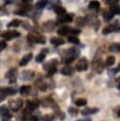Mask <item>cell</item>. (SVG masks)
Returning a JSON list of instances; mask_svg holds the SVG:
<instances>
[{
  "instance_id": "cell-1",
  "label": "cell",
  "mask_w": 120,
  "mask_h": 121,
  "mask_svg": "<svg viewBox=\"0 0 120 121\" xmlns=\"http://www.w3.org/2000/svg\"><path fill=\"white\" fill-rule=\"evenodd\" d=\"M65 54L66 55L64 57V62L68 64V63H71L72 61H74V60L78 57L79 51L75 47H71L65 52Z\"/></svg>"
},
{
  "instance_id": "cell-2",
  "label": "cell",
  "mask_w": 120,
  "mask_h": 121,
  "mask_svg": "<svg viewBox=\"0 0 120 121\" xmlns=\"http://www.w3.org/2000/svg\"><path fill=\"white\" fill-rule=\"evenodd\" d=\"M27 40L31 43H45V38L43 36H42V35H35V34H32V33H29L27 35Z\"/></svg>"
},
{
  "instance_id": "cell-3",
  "label": "cell",
  "mask_w": 120,
  "mask_h": 121,
  "mask_svg": "<svg viewBox=\"0 0 120 121\" xmlns=\"http://www.w3.org/2000/svg\"><path fill=\"white\" fill-rule=\"evenodd\" d=\"M0 36H1L2 38H4V39L11 40V39L20 37V32H18V31H16V30H9V31L2 32Z\"/></svg>"
},
{
  "instance_id": "cell-4",
  "label": "cell",
  "mask_w": 120,
  "mask_h": 121,
  "mask_svg": "<svg viewBox=\"0 0 120 121\" xmlns=\"http://www.w3.org/2000/svg\"><path fill=\"white\" fill-rule=\"evenodd\" d=\"M88 66H89V64H88L87 59H86V58H82V59H80V60L77 62V64H76V69H77L78 72H82V71H86V70L88 69Z\"/></svg>"
},
{
  "instance_id": "cell-5",
  "label": "cell",
  "mask_w": 120,
  "mask_h": 121,
  "mask_svg": "<svg viewBox=\"0 0 120 121\" xmlns=\"http://www.w3.org/2000/svg\"><path fill=\"white\" fill-rule=\"evenodd\" d=\"M73 18H74V15L73 13H65L61 16H59L58 17V23H71L73 21Z\"/></svg>"
},
{
  "instance_id": "cell-6",
  "label": "cell",
  "mask_w": 120,
  "mask_h": 121,
  "mask_svg": "<svg viewBox=\"0 0 120 121\" xmlns=\"http://www.w3.org/2000/svg\"><path fill=\"white\" fill-rule=\"evenodd\" d=\"M16 77H17V69H16V68H11V69H9V70L6 73V78L9 80L10 83L15 82Z\"/></svg>"
},
{
  "instance_id": "cell-7",
  "label": "cell",
  "mask_w": 120,
  "mask_h": 121,
  "mask_svg": "<svg viewBox=\"0 0 120 121\" xmlns=\"http://www.w3.org/2000/svg\"><path fill=\"white\" fill-rule=\"evenodd\" d=\"M23 105V100L18 98V99H14V100H10L9 101V106L11 108L12 111H18L22 108Z\"/></svg>"
},
{
  "instance_id": "cell-8",
  "label": "cell",
  "mask_w": 120,
  "mask_h": 121,
  "mask_svg": "<svg viewBox=\"0 0 120 121\" xmlns=\"http://www.w3.org/2000/svg\"><path fill=\"white\" fill-rule=\"evenodd\" d=\"M55 26H56V23H54V22L51 21V20L44 22V24L43 25V30L46 31V32H51V31H53V29L55 28Z\"/></svg>"
},
{
  "instance_id": "cell-9",
  "label": "cell",
  "mask_w": 120,
  "mask_h": 121,
  "mask_svg": "<svg viewBox=\"0 0 120 121\" xmlns=\"http://www.w3.org/2000/svg\"><path fill=\"white\" fill-rule=\"evenodd\" d=\"M119 29H120V28H119V27H116L115 25H109V26H107L106 27L103 28L102 34H103V35H107V34H109V33H111V32L117 31V30H119Z\"/></svg>"
},
{
  "instance_id": "cell-10",
  "label": "cell",
  "mask_w": 120,
  "mask_h": 121,
  "mask_svg": "<svg viewBox=\"0 0 120 121\" xmlns=\"http://www.w3.org/2000/svg\"><path fill=\"white\" fill-rule=\"evenodd\" d=\"M32 57H33L32 53L26 54V55L21 59V60L19 61V65H20V66H25V65H26V64L30 61V60L32 59Z\"/></svg>"
},
{
  "instance_id": "cell-11",
  "label": "cell",
  "mask_w": 120,
  "mask_h": 121,
  "mask_svg": "<svg viewBox=\"0 0 120 121\" xmlns=\"http://www.w3.org/2000/svg\"><path fill=\"white\" fill-rule=\"evenodd\" d=\"M39 106V101L38 100H27L26 101V108L29 111H33L35 110L37 107Z\"/></svg>"
},
{
  "instance_id": "cell-12",
  "label": "cell",
  "mask_w": 120,
  "mask_h": 121,
  "mask_svg": "<svg viewBox=\"0 0 120 121\" xmlns=\"http://www.w3.org/2000/svg\"><path fill=\"white\" fill-rule=\"evenodd\" d=\"M71 29H72V27L63 26V27H60L57 32L60 36H67V35H70L71 34Z\"/></svg>"
},
{
  "instance_id": "cell-13",
  "label": "cell",
  "mask_w": 120,
  "mask_h": 121,
  "mask_svg": "<svg viewBox=\"0 0 120 121\" xmlns=\"http://www.w3.org/2000/svg\"><path fill=\"white\" fill-rule=\"evenodd\" d=\"M47 49L45 48V49H42L41 50V52L36 56V62H42V61H43V60L45 59V57H46V54H47Z\"/></svg>"
},
{
  "instance_id": "cell-14",
  "label": "cell",
  "mask_w": 120,
  "mask_h": 121,
  "mask_svg": "<svg viewBox=\"0 0 120 121\" xmlns=\"http://www.w3.org/2000/svg\"><path fill=\"white\" fill-rule=\"evenodd\" d=\"M34 76V72L31 71V70H26V71H23L22 72V76L21 78L25 80H28V79H31Z\"/></svg>"
},
{
  "instance_id": "cell-15",
  "label": "cell",
  "mask_w": 120,
  "mask_h": 121,
  "mask_svg": "<svg viewBox=\"0 0 120 121\" xmlns=\"http://www.w3.org/2000/svg\"><path fill=\"white\" fill-rule=\"evenodd\" d=\"M50 43L55 45V46H59L62 43H64V40L62 38H60V37H53L50 39Z\"/></svg>"
},
{
  "instance_id": "cell-16",
  "label": "cell",
  "mask_w": 120,
  "mask_h": 121,
  "mask_svg": "<svg viewBox=\"0 0 120 121\" xmlns=\"http://www.w3.org/2000/svg\"><path fill=\"white\" fill-rule=\"evenodd\" d=\"M0 92L2 94H4L5 95H14L16 93V91L13 89V88H10V87H2L0 88Z\"/></svg>"
},
{
  "instance_id": "cell-17",
  "label": "cell",
  "mask_w": 120,
  "mask_h": 121,
  "mask_svg": "<svg viewBox=\"0 0 120 121\" xmlns=\"http://www.w3.org/2000/svg\"><path fill=\"white\" fill-rule=\"evenodd\" d=\"M61 74L64 75V76H72L73 73H74V68L71 67V66H65L61 69Z\"/></svg>"
},
{
  "instance_id": "cell-18",
  "label": "cell",
  "mask_w": 120,
  "mask_h": 121,
  "mask_svg": "<svg viewBox=\"0 0 120 121\" xmlns=\"http://www.w3.org/2000/svg\"><path fill=\"white\" fill-rule=\"evenodd\" d=\"M97 112H98L97 108H86V109L81 111V113L83 115H89V114H94V113H95Z\"/></svg>"
},
{
  "instance_id": "cell-19",
  "label": "cell",
  "mask_w": 120,
  "mask_h": 121,
  "mask_svg": "<svg viewBox=\"0 0 120 121\" xmlns=\"http://www.w3.org/2000/svg\"><path fill=\"white\" fill-rule=\"evenodd\" d=\"M75 22H76V25H77V26H84L87 24L88 20H87V18L80 16V17H77Z\"/></svg>"
},
{
  "instance_id": "cell-20",
  "label": "cell",
  "mask_w": 120,
  "mask_h": 121,
  "mask_svg": "<svg viewBox=\"0 0 120 121\" xmlns=\"http://www.w3.org/2000/svg\"><path fill=\"white\" fill-rule=\"evenodd\" d=\"M58 64V60H57V59H53V60H49L48 62H46L44 65H43V70H47V69H49L50 67H53V66H56Z\"/></svg>"
},
{
  "instance_id": "cell-21",
  "label": "cell",
  "mask_w": 120,
  "mask_h": 121,
  "mask_svg": "<svg viewBox=\"0 0 120 121\" xmlns=\"http://www.w3.org/2000/svg\"><path fill=\"white\" fill-rule=\"evenodd\" d=\"M109 50L111 52H115V53H118L120 52V43H113L110 45L109 47Z\"/></svg>"
},
{
  "instance_id": "cell-22",
  "label": "cell",
  "mask_w": 120,
  "mask_h": 121,
  "mask_svg": "<svg viewBox=\"0 0 120 121\" xmlns=\"http://www.w3.org/2000/svg\"><path fill=\"white\" fill-rule=\"evenodd\" d=\"M48 0H39L36 4H35V8L37 9H43L44 7H46V5L48 4Z\"/></svg>"
},
{
  "instance_id": "cell-23",
  "label": "cell",
  "mask_w": 120,
  "mask_h": 121,
  "mask_svg": "<svg viewBox=\"0 0 120 121\" xmlns=\"http://www.w3.org/2000/svg\"><path fill=\"white\" fill-rule=\"evenodd\" d=\"M113 16H114V14L109 9V10H107V11H105L104 12V14H103V18H104V20L105 21H107V22H109V21H111L112 18H113Z\"/></svg>"
},
{
  "instance_id": "cell-24",
  "label": "cell",
  "mask_w": 120,
  "mask_h": 121,
  "mask_svg": "<svg viewBox=\"0 0 120 121\" xmlns=\"http://www.w3.org/2000/svg\"><path fill=\"white\" fill-rule=\"evenodd\" d=\"M100 7V3L96 0H93L89 3V9H98Z\"/></svg>"
},
{
  "instance_id": "cell-25",
  "label": "cell",
  "mask_w": 120,
  "mask_h": 121,
  "mask_svg": "<svg viewBox=\"0 0 120 121\" xmlns=\"http://www.w3.org/2000/svg\"><path fill=\"white\" fill-rule=\"evenodd\" d=\"M54 11H55L59 16H61V15H63V14L66 13V9H65L63 7H60V6L56 7V8L54 9Z\"/></svg>"
},
{
  "instance_id": "cell-26",
  "label": "cell",
  "mask_w": 120,
  "mask_h": 121,
  "mask_svg": "<svg viewBox=\"0 0 120 121\" xmlns=\"http://www.w3.org/2000/svg\"><path fill=\"white\" fill-rule=\"evenodd\" d=\"M114 63H115V58L113 56H109L105 60V64L107 66H112Z\"/></svg>"
},
{
  "instance_id": "cell-27",
  "label": "cell",
  "mask_w": 120,
  "mask_h": 121,
  "mask_svg": "<svg viewBox=\"0 0 120 121\" xmlns=\"http://www.w3.org/2000/svg\"><path fill=\"white\" fill-rule=\"evenodd\" d=\"M21 24V21L18 20V19H14L12 21H10L9 24H8V27H17L19 26Z\"/></svg>"
},
{
  "instance_id": "cell-28",
  "label": "cell",
  "mask_w": 120,
  "mask_h": 121,
  "mask_svg": "<svg viewBox=\"0 0 120 121\" xmlns=\"http://www.w3.org/2000/svg\"><path fill=\"white\" fill-rule=\"evenodd\" d=\"M0 112H1V113L5 117H8V118H10L11 117V114L9 113V109L7 107H1L0 108Z\"/></svg>"
},
{
  "instance_id": "cell-29",
  "label": "cell",
  "mask_w": 120,
  "mask_h": 121,
  "mask_svg": "<svg viewBox=\"0 0 120 121\" xmlns=\"http://www.w3.org/2000/svg\"><path fill=\"white\" fill-rule=\"evenodd\" d=\"M30 86L29 85H24V86H22L21 88H20V93L22 94V95H27L29 92H30Z\"/></svg>"
},
{
  "instance_id": "cell-30",
  "label": "cell",
  "mask_w": 120,
  "mask_h": 121,
  "mask_svg": "<svg viewBox=\"0 0 120 121\" xmlns=\"http://www.w3.org/2000/svg\"><path fill=\"white\" fill-rule=\"evenodd\" d=\"M110 10L115 15V14H120V6L118 5H113L110 7Z\"/></svg>"
},
{
  "instance_id": "cell-31",
  "label": "cell",
  "mask_w": 120,
  "mask_h": 121,
  "mask_svg": "<svg viewBox=\"0 0 120 121\" xmlns=\"http://www.w3.org/2000/svg\"><path fill=\"white\" fill-rule=\"evenodd\" d=\"M68 41L74 44H78L79 43V39L77 36H73V35H69L68 37Z\"/></svg>"
},
{
  "instance_id": "cell-32",
  "label": "cell",
  "mask_w": 120,
  "mask_h": 121,
  "mask_svg": "<svg viewBox=\"0 0 120 121\" xmlns=\"http://www.w3.org/2000/svg\"><path fill=\"white\" fill-rule=\"evenodd\" d=\"M87 104V100L85 98H78L76 100V105L77 106H85Z\"/></svg>"
},
{
  "instance_id": "cell-33",
  "label": "cell",
  "mask_w": 120,
  "mask_h": 121,
  "mask_svg": "<svg viewBox=\"0 0 120 121\" xmlns=\"http://www.w3.org/2000/svg\"><path fill=\"white\" fill-rule=\"evenodd\" d=\"M55 116L53 114H45L43 116V121H54Z\"/></svg>"
},
{
  "instance_id": "cell-34",
  "label": "cell",
  "mask_w": 120,
  "mask_h": 121,
  "mask_svg": "<svg viewBox=\"0 0 120 121\" xmlns=\"http://www.w3.org/2000/svg\"><path fill=\"white\" fill-rule=\"evenodd\" d=\"M20 9L24 10L25 12H26V11H29V10H31V9H32V6H31V5H29V4H26V5L22 6V7L20 8Z\"/></svg>"
},
{
  "instance_id": "cell-35",
  "label": "cell",
  "mask_w": 120,
  "mask_h": 121,
  "mask_svg": "<svg viewBox=\"0 0 120 121\" xmlns=\"http://www.w3.org/2000/svg\"><path fill=\"white\" fill-rule=\"evenodd\" d=\"M56 71H57V67L56 66H53V67H50L49 69H47L46 70V72H47V76H52L53 74H55L56 73Z\"/></svg>"
},
{
  "instance_id": "cell-36",
  "label": "cell",
  "mask_w": 120,
  "mask_h": 121,
  "mask_svg": "<svg viewBox=\"0 0 120 121\" xmlns=\"http://www.w3.org/2000/svg\"><path fill=\"white\" fill-rule=\"evenodd\" d=\"M50 4H51V7H53V8L55 9V8L58 7V6H60L61 2H60V0H51Z\"/></svg>"
},
{
  "instance_id": "cell-37",
  "label": "cell",
  "mask_w": 120,
  "mask_h": 121,
  "mask_svg": "<svg viewBox=\"0 0 120 121\" xmlns=\"http://www.w3.org/2000/svg\"><path fill=\"white\" fill-rule=\"evenodd\" d=\"M106 4H108V5H110V7L111 6H113V5H117V3L119 2V0H103Z\"/></svg>"
},
{
  "instance_id": "cell-38",
  "label": "cell",
  "mask_w": 120,
  "mask_h": 121,
  "mask_svg": "<svg viewBox=\"0 0 120 121\" xmlns=\"http://www.w3.org/2000/svg\"><path fill=\"white\" fill-rule=\"evenodd\" d=\"M14 13L15 14H17V15H21V16H25L26 15V12L24 11V10H22V9H17V10H15L14 11Z\"/></svg>"
},
{
  "instance_id": "cell-39",
  "label": "cell",
  "mask_w": 120,
  "mask_h": 121,
  "mask_svg": "<svg viewBox=\"0 0 120 121\" xmlns=\"http://www.w3.org/2000/svg\"><path fill=\"white\" fill-rule=\"evenodd\" d=\"M6 46H7V43L3 41H0V51H2Z\"/></svg>"
},
{
  "instance_id": "cell-40",
  "label": "cell",
  "mask_w": 120,
  "mask_h": 121,
  "mask_svg": "<svg viewBox=\"0 0 120 121\" xmlns=\"http://www.w3.org/2000/svg\"><path fill=\"white\" fill-rule=\"evenodd\" d=\"M69 112H70V113H71L72 115H76V114H77V110H76V109L70 108V109H69Z\"/></svg>"
},
{
  "instance_id": "cell-41",
  "label": "cell",
  "mask_w": 120,
  "mask_h": 121,
  "mask_svg": "<svg viewBox=\"0 0 120 121\" xmlns=\"http://www.w3.org/2000/svg\"><path fill=\"white\" fill-rule=\"evenodd\" d=\"M30 121H39V118H38V116L32 115V116L30 117Z\"/></svg>"
},
{
  "instance_id": "cell-42",
  "label": "cell",
  "mask_w": 120,
  "mask_h": 121,
  "mask_svg": "<svg viewBox=\"0 0 120 121\" xmlns=\"http://www.w3.org/2000/svg\"><path fill=\"white\" fill-rule=\"evenodd\" d=\"M5 96H6V95H5L4 94H3V95H0V102H1L2 100H4V99H5Z\"/></svg>"
},
{
  "instance_id": "cell-43",
  "label": "cell",
  "mask_w": 120,
  "mask_h": 121,
  "mask_svg": "<svg viewBox=\"0 0 120 121\" xmlns=\"http://www.w3.org/2000/svg\"><path fill=\"white\" fill-rule=\"evenodd\" d=\"M22 1H23L24 3H26V4H27V3H29V2H31L32 0H22Z\"/></svg>"
},
{
  "instance_id": "cell-44",
  "label": "cell",
  "mask_w": 120,
  "mask_h": 121,
  "mask_svg": "<svg viewBox=\"0 0 120 121\" xmlns=\"http://www.w3.org/2000/svg\"><path fill=\"white\" fill-rule=\"evenodd\" d=\"M116 71H117V72H119V71H120V63L118 64V66H117V68H116Z\"/></svg>"
},
{
  "instance_id": "cell-45",
  "label": "cell",
  "mask_w": 120,
  "mask_h": 121,
  "mask_svg": "<svg viewBox=\"0 0 120 121\" xmlns=\"http://www.w3.org/2000/svg\"><path fill=\"white\" fill-rule=\"evenodd\" d=\"M78 121H92L91 119H83V120H78Z\"/></svg>"
},
{
  "instance_id": "cell-46",
  "label": "cell",
  "mask_w": 120,
  "mask_h": 121,
  "mask_svg": "<svg viewBox=\"0 0 120 121\" xmlns=\"http://www.w3.org/2000/svg\"><path fill=\"white\" fill-rule=\"evenodd\" d=\"M117 115H118V116H119V117H120V110H119V111H118V112H117Z\"/></svg>"
},
{
  "instance_id": "cell-47",
  "label": "cell",
  "mask_w": 120,
  "mask_h": 121,
  "mask_svg": "<svg viewBox=\"0 0 120 121\" xmlns=\"http://www.w3.org/2000/svg\"><path fill=\"white\" fill-rule=\"evenodd\" d=\"M117 88H118V90H120V83L117 85Z\"/></svg>"
}]
</instances>
